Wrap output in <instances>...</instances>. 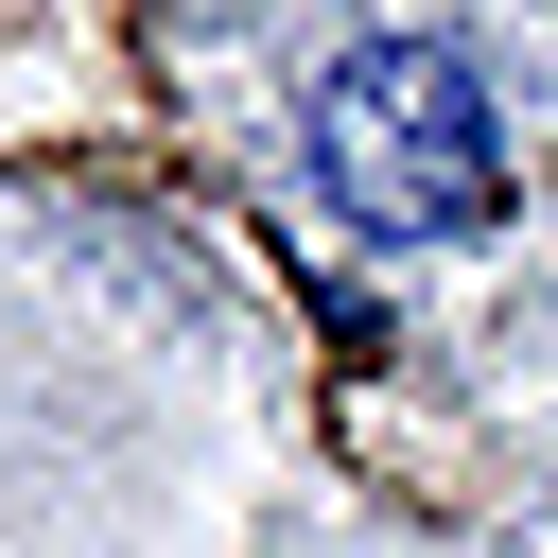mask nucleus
<instances>
[{"instance_id": "f257e3e1", "label": "nucleus", "mask_w": 558, "mask_h": 558, "mask_svg": "<svg viewBox=\"0 0 558 558\" xmlns=\"http://www.w3.org/2000/svg\"><path fill=\"white\" fill-rule=\"evenodd\" d=\"M314 174H331L349 227L453 244V227H488V87H471L436 35H366V52L314 87Z\"/></svg>"}]
</instances>
